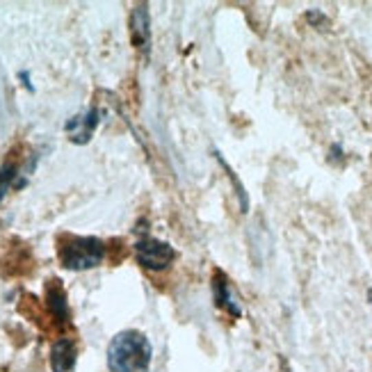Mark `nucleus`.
<instances>
[{"label": "nucleus", "mask_w": 372, "mask_h": 372, "mask_svg": "<svg viewBox=\"0 0 372 372\" xmlns=\"http://www.w3.org/2000/svg\"><path fill=\"white\" fill-rule=\"evenodd\" d=\"M368 297H370V304H372V288L368 290Z\"/></svg>", "instance_id": "14"}, {"label": "nucleus", "mask_w": 372, "mask_h": 372, "mask_svg": "<svg viewBox=\"0 0 372 372\" xmlns=\"http://www.w3.org/2000/svg\"><path fill=\"white\" fill-rule=\"evenodd\" d=\"M131 37L133 46L142 51V55L149 57L151 53V23H149V5H135L131 14Z\"/></svg>", "instance_id": "5"}, {"label": "nucleus", "mask_w": 372, "mask_h": 372, "mask_svg": "<svg viewBox=\"0 0 372 372\" xmlns=\"http://www.w3.org/2000/svg\"><path fill=\"white\" fill-rule=\"evenodd\" d=\"M151 359V342L135 329L117 333L107 347V368L112 372H149Z\"/></svg>", "instance_id": "1"}, {"label": "nucleus", "mask_w": 372, "mask_h": 372, "mask_svg": "<svg viewBox=\"0 0 372 372\" xmlns=\"http://www.w3.org/2000/svg\"><path fill=\"white\" fill-rule=\"evenodd\" d=\"M212 295H215V304H217L219 309H226L233 318H240L242 316L240 306L235 304V299L231 295V285H228V278H226L224 272H215V276H212Z\"/></svg>", "instance_id": "8"}, {"label": "nucleus", "mask_w": 372, "mask_h": 372, "mask_svg": "<svg viewBox=\"0 0 372 372\" xmlns=\"http://www.w3.org/2000/svg\"><path fill=\"white\" fill-rule=\"evenodd\" d=\"M78 361L76 342L71 338H60L51 349V368L53 372H74Z\"/></svg>", "instance_id": "6"}, {"label": "nucleus", "mask_w": 372, "mask_h": 372, "mask_svg": "<svg viewBox=\"0 0 372 372\" xmlns=\"http://www.w3.org/2000/svg\"><path fill=\"white\" fill-rule=\"evenodd\" d=\"M28 178L21 174L19 164L17 162H5L3 167H0V201H3V197L7 195V190H21L25 188Z\"/></svg>", "instance_id": "9"}, {"label": "nucleus", "mask_w": 372, "mask_h": 372, "mask_svg": "<svg viewBox=\"0 0 372 372\" xmlns=\"http://www.w3.org/2000/svg\"><path fill=\"white\" fill-rule=\"evenodd\" d=\"M342 158H345V153H342V146L340 144H331V149H329V160H331V162H342Z\"/></svg>", "instance_id": "12"}, {"label": "nucleus", "mask_w": 372, "mask_h": 372, "mask_svg": "<svg viewBox=\"0 0 372 372\" xmlns=\"http://www.w3.org/2000/svg\"><path fill=\"white\" fill-rule=\"evenodd\" d=\"M306 21H309L313 28H322V25L329 23V19L320 10H309V12H306Z\"/></svg>", "instance_id": "11"}, {"label": "nucleus", "mask_w": 372, "mask_h": 372, "mask_svg": "<svg viewBox=\"0 0 372 372\" xmlns=\"http://www.w3.org/2000/svg\"><path fill=\"white\" fill-rule=\"evenodd\" d=\"M101 124V110L98 107H89L87 112H80L76 117H71L67 124H64V131H67L69 140L74 144H87L91 140V135Z\"/></svg>", "instance_id": "4"}, {"label": "nucleus", "mask_w": 372, "mask_h": 372, "mask_svg": "<svg viewBox=\"0 0 372 372\" xmlns=\"http://www.w3.org/2000/svg\"><path fill=\"white\" fill-rule=\"evenodd\" d=\"M135 259L149 272H162L167 270L176 259V249L162 240L155 238H142L135 245Z\"/></svg>", "instance_id": "3"}, {"label": "nucleus", "mask_w": 372, "mask_h": 372, "mask_svg": "<svg viewBox=\"0 0 372 372\" xmlns=\"http://www.w3.org/2000/svg\"><path fill=\"white\" fill-rule=\"evenodd\" d=\"M57 256H60L62 267L80 272L94 270L105 259V245L91 235H62L57 242Z\"/></svg>", "instance_id": "2"}, {"label": "nucleus", "mask_w": 372, "mask_h": 372, "mask_svg": "<svg viewBox=\"0 0 372 372\" xmlns=\"http://www.w3.org/2000/svg\"><path fill=\"white\" fill-rule=\"evenodd\" d=\"M215 158H217V162L221 164V167L226 169V174H228V178L233 181V185H235V190H238V197H240V208H242V212H247L249 210V199H247V192H245V185H242L240 181H238V176H235V171L228 167V162L221 158V155L215 151Z\"/></svg>", "instance_id": "10"}, {"label": "nucleus", "mask_w": 372, "mask_h": 372, "mask_svg": "<svg viewBox=\"0 0 372 372\" xmlns=\"http://www.w3.org/2000/svg\"><path fill=\"white\" fill-rule=\"evenodd\" d=\"M19 78H21V80H23V85H25V87H28V89H30V91L34 89V87H32V85H30V76H28V74H25V71H21V74H19Z\"/></svg>", "instance_id": "13"}, {"label": "nucleus", "mask_w": 372, "mask_h": 372, "mask_svg": "<svg viewBox=\"0 0 372 372\" xmlns=\"http://www.w3.org/2000/svg\"><path fill=\"white\" fill-rule=\"evenodd\" d=\"M46 306L57 325H64V322L69 320L67 295H64V288L60 285V281H55V278L46 283Z\"/></svg>", "instance_id": "7"}]
</instances>
